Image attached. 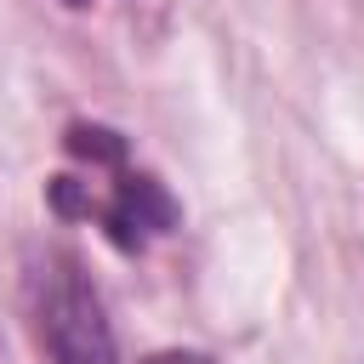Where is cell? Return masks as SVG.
<instances>
[{"label": "cell", "mask_w": 364, "mask_h": 364, "mask_svg": "<svg viewBox=\"0 0 364 364\" xmlns=\"http://www.w3.org/2000/svg\"><path fill=\"white\" fill-rule=\"evenodd\" d=\"M68 154L91 171V182H80V176H57L51 182V205L63 216H97L102 233L119 250H142L154 233H165L176 222L171 193L148 171H136L125 159L119 131H108V125H74L68 131Z\"/></svg>", "instance_id": "1"}, {"label": "cell", "mask_w": 364, "mask_h": 364, "mask_svg": "<svg viewBox=\"0 0 364 364\" xmlns=\"http://www.w3.org/2000/svg\"><path fill=\"white\" fill-rule=\"evenodd\" d=\"M28 313L51 364H119L102 301L74 256H40L28 267Z\"/></svg>", "instance_id": "2"}, {"label": "cell", "mask_w": 364, "mask_h": 364, "mask_svg": "<svg viewBox=\"0 0 364 364\" xmlns=\"http://www.w3.org/2000/svg\"><path fill=\"white\" fill-rule=\"evenodd\" d=\"M148 364H210L205 353H154Z\"/></svg>", "instance_id": "3"}, {"label": "cell", "mask_w": 364, "mask_h": 364, "mask_svg": "<svg viewBox=\"0 0 364 364\" xmlns=\"http://www.w3.org/2000/svg\"><path fill=\"white\" fill-rule=\"evenodd\" d=\"M68 6H85V0H68Z\"/></svg>", "instance_id": "4"}]
</instances>
